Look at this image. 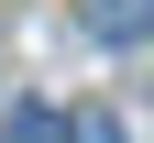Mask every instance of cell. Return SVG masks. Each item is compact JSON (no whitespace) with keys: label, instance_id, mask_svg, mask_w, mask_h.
I'll list each match as a JSON object with an SVG mask.
<instances>
[{"label":"cell","instance_id":"6da1fadb","mask_svg":"<svg viewBox=\"0 0 154 143\" xmlns=\"http://www.w3.org/2000/svg\"><path fill=\"white\" fill-rule=\"evenodd\" d=\"M77 11H88L99 44H143V33H154V0H77Z\"/></svg>","mask_w":154,"mask_h":143},{"label":"cell","instance_id":"7a4b0ae2","mask_svg":"<svg viewBox=\"0 0 154 143\" xmlns=\"http://www.w3.org/2000/svg\"><path fill=\"white\" fill-rule=\"evenodd\" d=\"M11 143H77V132H66V110H44V99H22V110H11Z\"/></svg>","mask_w":154,"mask_h":143},{"label":"cell","instance_id":"3957f363","mask_svg":"<svg viewBox=\"0 0 154 143\" xmlns=\"http://www.w3.org/2000/svg\"><path fill=\"white\" fill-rule=\"evenodd\" d=\"M66 132H77V143H121V121H110V110H77Z\"/></svg>","mask_w":154,"mask_h":143}]
</instances>
